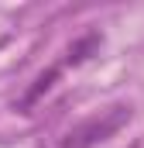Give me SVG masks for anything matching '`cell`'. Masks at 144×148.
<instances>
[{"instance_id":"obj_1","label":"cell","mask_w":144,"mask_h":148,"mask_svg":"<svg viewBox=\"0 0 144 148\" xmlns=\"http://www.w3.org/2000/svg\"><path fill=\"white\" fill-rule=\"evenodd\" d=\"M127 121H130V107L127 103H117L110 110H100L96 117H86L82 124H75L69 134L62 138V148H93L100 141H107V138H113Z\"/></svg>"},{"instance_id":"obj_2","label":"cell","mask_w":144,"mask_h":148,"mask_svg":"<svg viewBox=\"0 0 144 148\" xmlns=\"http://www.w3.org/2000/svg\"><path fill=\"white\" fill-rule=\"evenodd\" d=\"M58 73H62V66H52V69H45V73L35 79V86H31V90H28V93L21 97L17 110H24V114H28V107H31L35 100H41V93H48V90H52V83L58 79Z\"/></svg>"},{"instance_id":"obj_3","label":"cell","mask_w":144,"mask_h":148,"mask_svg":"<svg viewBox=\"0 0 144 148\" xmlns=\"http://www.w3.org/2000/svg\"><path fill=\"white\" fill-rule=\"evenodd\" d=\"M100 31H89V35H82L79 41H72L69 45V55H65V66H79V62H86L96 48H100Z\"/></svg>"}]
</instances>
